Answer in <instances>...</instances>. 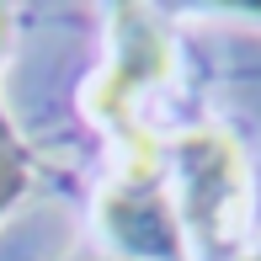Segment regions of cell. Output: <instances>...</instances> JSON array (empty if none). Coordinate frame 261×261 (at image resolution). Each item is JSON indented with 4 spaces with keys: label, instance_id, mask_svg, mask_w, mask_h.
Segmentation results:
<instances>
[{
    "label": "cell",
    "instance_id": "obj_1",
    "mask_svg": "<svg viewBox=\"0 0 261 261\" xmlns=\"http://www.w3.org/2000/svg\"><path fill=\"white\" fill-rule=\"evenodd\" d=\"M171 160H176L181 213L192 224V234L208 251H224L245 213V165H240L234 139L219 134V128H197V134L176 139Z\"/></svg>",
    "mask_w": 261,
    "mask_h": 261
},
{
    "label": "cell",
    "instance_id": "obj_2",
    "mask_svg": "<svg viewBox=\"0 0 261 261\" xmlns=\"http://www.w3.org/2000/svg\"><path fill=\"white\" fill-rule=\"evenodd\" d=\"M101 229L134 261H181V219H176L171 197L160 192V165L149 144H139L128 176L107 192Z\"/></svg>",
    "mask_w": 261,
    "mask_h": 261
},
{
    "label": "cell",
    "instance_id": "obj_3",
    "mask_svg": "<svg viewBox=\"0 0 261 261\" xmlns=\"http://www.w3.org/2000/svg\"><path fill=\"white\" fill-rule=\"evenodd\" d=\"M123 54H117V69L107 75V86L96 91V107L107 117H117L123 123V112H128V96H134L139 86H149V80H160L165 75V43H160V32L149 27L144 16H134V11H123Z\"/></svg>",
    "mask_w": 261,
    "mask_h": 261
},
{
    "label": "cell",
    "instance_id": "obj_4",
    "mask_svg": "<svg viewBox=\"0 0 261 261\" xmlns=\"http://www.w3.org/2000/svg\"><path fill=\"white\" fill-rule=\"evenodd\" d=\"M21 187H27V149L16 144L11 123L0 117V213L21 197Z\"/></svg>",
    "mask_w": 261,
    "mask_h": 261
},
{
    "label": "cell",
    "instance_id": "obj_5",
    "mask_svg": "<svg viewBox=\"0 0 261 261\" xmlns=\"http://www.w3.org/2000/svg\"><path fill=\"white\" fill-rule=\"evenodd\" d=\"M0 38H6V16H0Z\"/></svg>",
    "mask_w": 261,
    "mask_h": 261
}]
</instances>
